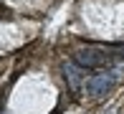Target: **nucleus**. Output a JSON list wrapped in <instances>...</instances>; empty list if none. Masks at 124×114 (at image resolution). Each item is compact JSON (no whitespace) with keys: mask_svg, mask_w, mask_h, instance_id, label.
Segmentation results:
<instances>
[{"mask_svg":"<svg viewBox=\"0 0 124 114\" xmlns=\"http://www.w3.org/2000/svg\"><path fill=\"white\" fill-rule=\"evenodd\" d=\"M109 58H111L109 53H104V51H99V48H91V46L74 51V61H76L81 68H99V66H106V64H109Z\"/></svg>","mask_w":124,"mask_h":114,"instance_id":"f257e3e1","label":"nucleus"},{"mask_svg":"<svg viewBox=\"0 0 124 114\" xmlns=\"http://www.w3.org/2000/svg\"><path fill=\"white\" fill-rule=\"evenodd\" d=\"M114 84H116V71H109V73H96V76H91L89 84H86V89H89L91 96H101V94H106V91L114 86Z\"/></svg>","mask_w":124,"mask_h":114,"instance_id":"f03ea898","label":"nucleus"},{"mask_svg":"<svg viewBox=\"0 0 124 114\" xmlns=\"http://www.w3.org/2000/svg\"><path fill=\"white\" fill-rule=\"evenodd\" d=\"M63 76H66V81H69V86L74 89V91L81 86V76H78V68L74 64H66L63 66Z\"/></svg>","mask_w":124,"mask_h":114,"instance_id":"7ed1b4c3","label":"nucleus"},{"mask_svg":"<svg viewBox=\"0 0 124 114\" xmlns=\"http://www.w3.org/2000/svg\"><path fill=\"white\" fill-rule=\"evenodd\" d=\"M119 51H124V46H122V48H119ZM122 56H124V53H122Z\"/></svg>","mask_w":124,"mask_h":114,"instance_id":"20e7f679","label":"nucleus"}]
</instances>
